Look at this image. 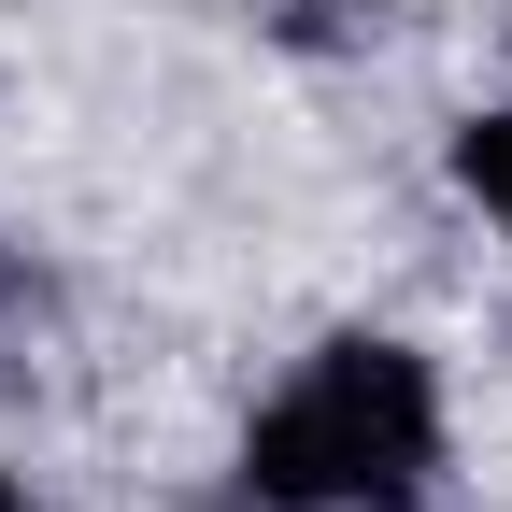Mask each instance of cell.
<instances>
[{"instance_id":"obj_1","label":"cell","mask_w":512,"mask_h":512,"mask_svg":"<svg viewBox=\"0 0 512 512\" xmlns=\"http://www.w3.org/2000/svg\"><path fill=\"white\" fill-rule=\"evenodd\" d=\"M441 470V370L384 328H342L285 370V399L242 427L256 512H399Z\"/></svg>"},{"instance_id":"obj_3","label":"cell","mask_w":512,"mask_h":512,"mask_svg":"<svg viewBox=\"0 0 512 512\" xmlns=\"http://www.w3.org/2000/svg\"><path fill=\"white\" fill-rule=\"evenodd\" d=\"M0 512H29V484H15V470H0Z\"/></svg>"},{"instance_id":"obj_2","label":"cell","mask_w":512,"mask_h":512,"mask_svg":"<svg viewBox=\"0 0 512 512\" xmlns=\"http://www.w3.org/2000/svg\"><path fill=\"white\" fill-rule=\"evenodd\" d=\"M456 185H470V200L512 228V100H484V114L456 128Z\"/></svg>"}]
</instances>
